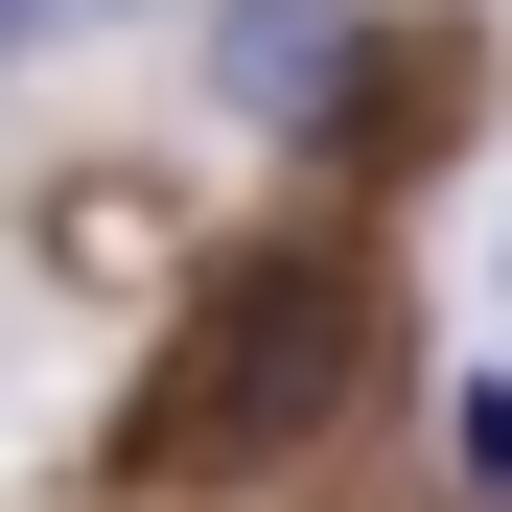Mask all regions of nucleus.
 Segmentation results:
<instances>
[{
    "instance_id": "f257e3e1",
    "label": "nucleus",
    "mask_w": 512,
    "mask_h": 512,
    "mask_svg": "<svg viewBox=\"0 0 512 512\" xmlns=\"http://www.w3.org/2000/svg\"><path fill=\"white\" fill-rule=\"evenodd\" d=\"M350 373H373V280L350 256H210L187 350H163L140 419H117V466L140 489H256V466H303L326 419H350Z\"/></svg>"
},
{
    "instance_id": "f03ea898",
    "label": "nucleus",
    "mask_w": 512,
    "mask_h": 512,
    "mask_svg": "<svg viewBox=\"0 0 512 512\" xmlns=\"http://www.w3.org/2000/svg\"><path fill=\"white\" fill-rule=\"evenodd\" d=\"M373 70V0H210V117L233 140H326Z\"/></svg>"
},
{
    "instance_id": "7ed1b4c3",
    "label": "nucleus",
    "mask_w": 512,
    "mask_h": 512,
    "mask_svg": "<svg viewBox=\"0 0 512 512\" xmlns=\"http://www.w3.org/2000/svg\"><path fill=\"white\" fill-rule=\"evenodd\" d=\"M47 256H163V187H117V163H94V187H47Z\"/></svg>"
},
{
    "instance_id": "20e7f679",
    "label": "nucleus",
    "mask_w": 512,
    "mask_h": 512,
    "mask_svg": "<svg viewBox=\"0 0 512 512\" xmlns=\"http://www.w3.org/2000/svg\"><path fill=\"white\" fill-rule=\"evenodd\" d=\"M443 489H466V512H512V373H466V396H443Z\"/></svg>"
},
{
    "instance_id": "39448f33",
    "label": "nucleus",
    "mask_w": 512,
    "mask_h": 512,
    "mask_svg": "<svg viewBox=\"0 0 512 512\" xmlns=\"http://www.w3.org/2000/svg\"><path fill=\"white\" fill-rule=\"evenodd\" d=\"M47 24H117V0H0V47H47Z\"/></svg>"
}]
</instances>
